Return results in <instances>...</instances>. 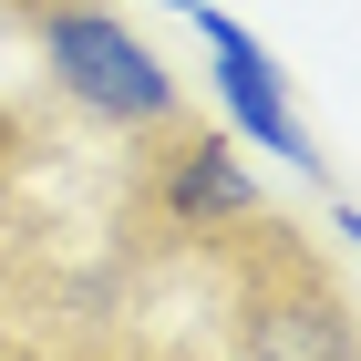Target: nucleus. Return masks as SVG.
<instances>
[{"mask_svg": "<svg viewBox=\"0 0 361 361\" xmlns=\"http://www.w3.org/2000/svg\"><path fill=\"white\" fill-rule=\"evenodd\" d=\"M196 279H207V341L166 361H351V300L320 248H300V227L248 217L227 238H196Z\"/></svg>", "mask_w": 361, "mask_h": 361, "instance_id": "1", "label": "nucleus"}, {"mask_svg": "<svg viewBox=\"0 0 361 361\" xmlns=\"http://www.w3.org/2000/svg\"><path fill=\"white\" fill-rule=\"evenodd\" d=\"M196 31H207V93L227 104V124H238L258 155H279L289 176H310V186H320V145H310L300 104H289V83H279L269 42H258L238 11H217V0H196Z\"/></svg>", "mask_w": 361, "mask_h": 361, "instance_id": "3", "label": "nucleus"}, {"mask_svg": "<svg viewBox=\"0 0 361 361\" xmlns=\"http://www.w3.org/2000/svg\"><path fill=\"white\" fill-rule=\"evenodd\" d=\"M166 11H196V0H166Z\"/></svg>", "mask_w": 361, "mask_h": 361, "instance_id": "6", "label": "nucleus"}, {"mask_svg": "<svg viewBox=\"0 0 361 361\" xmlns=\"http://www.w3.org/2000/svg\"><path fill=\"white\" fill-rule=\"evenodd\" d=\"M31 155H42V114H31V104H0V217H11V196H21Z\"/></svg>", "mask_w": 361, "mask_h": 361, "instance_id": "4", "label": "nucleus"}, {"mask_svg": "<svg viewBox=\"0 0 361 361\" xmlns=\"http://www.w3.org/2000/svg\"><path fill=\"white\" fill-rule=\"evenodd\" d=\"M0 42H21V0H0Z\"/></svg>", "mask_w": 361, "mask_h": 361, "instance_id": "5", "label": "nucleus"}, {"mask_svg": "<svg viewBox=\"0 0 361 361\" xmlns=\"http://www.w3.org/2000/svg\"><path fill=\"white\" fill-rule=\"evenodd\" d=\"M21 52L42 73V93L104 145H155L166 124L196 114L186 83L166 73V52L114 0H21Z\"/></svg>", "mask_w": 361, "mask_h": 361, "instance_id": "2", "label": "nucleus"}]
</instances>
